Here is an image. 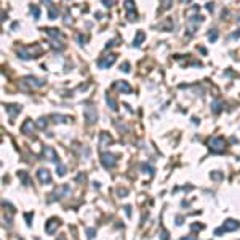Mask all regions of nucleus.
Masks as SVG:
<instances>
[{"label": "nucleus", "instance_id": "ddd939ff", "mask_svg": "<svg viewBox=\"0 0 240 240\" xmlns=\"http://www.w3.org/2000/svg\"><path fill=\"white\" fill-rule=\"evenodd\" d=\"M32 130H34V123H32V120L27 119V120L23 123V126H21V133L29 135V133H32Z\"/></svg>", "mask_w": 240, "mask_h": 240}, {"label": "nucleus", "instance_id": "f704fd0d", "mask_svg": "<svg viewBox=\"0 0 240 240\" xmlns=\"http://www.w3.org/2000/svg\"><path fill=\"white\" fill-rule=\"evenodd\" d=\"M181 240H195V237L194 235H186V237H182Z\"/></svg>", "mask_w": 240, "mask_h": 240}, {"label": "nucleus", "instance_id": "58836bf2", "mask_svg": "<svg viewBox=\"0 0 240 240\" xmlns=\"http://www.w3.org/2000/svg\"><path fill=\"white\" fill-rule=\"evenodd\" d=\"M35 240H40V238H35Z\"/></svg>", "mask_w": 240, "mask_h": 240}, {"label": "nucleus", "instance_id": "4be33fe9", "mask_svg": "<svg viewBox=\"0 0 240 240\" xmlns=\"http://www.w3.org/2000/svg\"><path fill=\"white\" fill-rule=\"evenodd\" d=\"M56 171H58L59 176H64L66 175V166L63 163H58V168H56Z\"/></svg>", "mask_w": 240, "mask_h": 240}, {"label": "nucleus", "instance_id": "aec40b11", "mask_svg": "<svg viewBox=\"0 0 240 240\" xmlns=\"http://www.w3.org/2000/svg\"><path fill=\"white\" fill-rule=\"evenodd\" d=\"M125 8H126V11H135V2H133V0H125Z\"/></svg>", "mask_w": 240, "mask_h": 240}, {"label": "nucleus", "instance_id": "2f4dec72", "mask_svg": "<svg viewBox=\"0 0 240 240\" xmlns=\"http://www.w3.org/2000/svg\"><path fill=\"white\" fill-rule=\"evenodd\" d=\"M207 10L208 11H213L215 10V3H207Z\"/></svg>", "mask_w": 240, "mask_h": 240}, {"label": "nucleus", "instance_id": "f8f14e48", "mask_svg": "<svg viewBox=\"0 0 240 240\" xmlns=\"http://www.w3.org/2000/svg\"><path fill=\"white\" fill-rule=\"evenodd\" d=\"M114 87H115L119 91H122V93H131V87H130L125 80H122V82H115V83H114Z\"/></svg>", "mask_w": 240, "mask_h": 240}, {"label": "nucleus", "instance_id": "f257e3e1", "mask_svg": "<svg viewBox=\"0 0 240 240\" xmlns=\"http://www.w3.org/2000/svg\"><path fill=\"white\" fill-rule=\"evenodd\" d=\"M238 227H240L238 221H235V219H227L219 229L215 231V235H221L222 232H232V231H237Z\"/></svg>", "mask_w": 240, "mask_h": 240}, {"label": "nucleus", "instance_id": "a878e982", "mask_svg": "<svg viewBox=\"0 0 240 240\" xmlns=\"http://www.w3.org/2000/svg\"><path fill=\"white\" fill-rule=\"evenodd\" d=\"M47 123H48V122H47V119H38V122H37V126H38L40 130H43L45 126H47Z\"/></svg>", "mask_w": 240, "mask_h": 240}, {"label": "nucleus", "instance_id": "412c9836", "mask_svg": "<svg viewBox=\"0 0 240 240\" xmlns=\"http://www.w3.org/2000/svg\"><path fill=\"white\" fill-rule=\"evenodd\" d=\"M31 11L34 13V18H35V19H38V18H40V10H38V7H37V5H32V7H31Z\"/></svg>", "mask_w": 240, "mask_h": 240}, {"label": "nucleus", "instance_id": "4468645a", "mask_svg": "<svg viewBox=\"0 0 240 240\" xmlns=\"http://www.w3.org/2000/svg\"><path fill=\"white\" fill-rule=\"evenodd\" d=\"M146 38V34L143 32V31H138L136 32V37H135V40H133V47H141V43H143V40Z\"/></svg>", "mask_w": 240, "mask_h": 240}, {"label": "nucleus", "instance_id": "7ed1b4c3", "mask_svg": "<svg viewBox=\"0 0 240 240\" xmlns=\"http://www.w3.org/2000/svg\"><path fill=\"white\" fill-rule=\"evenodd\" d=\"M101 163L104 165V168H114L115 163H117V159H115V155L114 154H110V152H104L101 155Z\"/></svg>", "mask_w": 240, "mask_h": 240}, {"label": "nucleus", "instance_id": "9b49d317", "mask_svg": "<svg viewBox=\"0 0 240 240\" xmlns=\"http://www.w3.org/2000/svg\"><path fill=\"white\" fill-rule=\"evenodd\" d=\"M70 192V187L67 186V184H64V186H61L59 187V191H56L53 195H51V199H50V202H53V200H56V199H59V195H67Z\"/></svg>", "mask_w": 240, "mask_h": 240}, {"label": "nucleus", "instance_id": "473e14b6", "mask_svg": "<svg viewBox=\"0 0 240 240\" xmlns=\"http://www.w3.org/2000/svg\"><path fill=\"white\" fill-rule=\"evenodd\" d=\"M103 2H104V7H112V0H103Z\"/></svg>", "mask_w": 240, "mask_h": 240}, {"label": "nucleus", "instance_id": "cd10ccee", "mask_svg": "<svg viewBox=\"0 0 240 240\" xmlns=\"http://www.w3.org/2000/svg\"><path fill=\"white\" fill-rule=\"evenodd\" d=\"M120 69L123 70V72H130V64H128V63H123V64L120 66Z\"/></svg>", "mask_w": 240, "mask_h": 240}, {"label": "nucleus", "instance_id": "a211bd4d", "mask_svg": "<svg viewBox=\"0 0 240 240\" xmlns=\"http://www.w3.org/2000/svg\"><path fill=\"white\" fill-rule=\"evenodd\" d=\"M221 109H222V104H221V101H219V100L213 101V104H211V110H213L215 114H219V112H221Z\"/></svg>", "mask_w": 240, "mask_h": 240}, {"label": "nucleus", "instance_id": "423d86ee", "mask_svg": "<svg viewBox=\"0 0 240 240\" xmlns=\"http://www.w3.org/2000/svg\"><path fill=\"white\" fill-rule=\"evenodd\" d=\"M23 83H26L27 87H31V88H40V87H43L45 85V82L43 80H40V79H35V77H24L23 79Z\"/></svg>", "mask_w": 240, "mask_h": 240}, {"label": "nucleus", "instance_id": "39448f33", "mask_svg": "<svg viewBox=\"0 0 240 240\" xmlns=\"http://www.w3.org/2000/svg\"><path fill=\"white\" fill-rule=\"evenodd\" d=\"M43 157H45L47 160H50V162H54L56 165L61 163V162H59V157H58V154H56L54 149L50 147V146H45V147H43Z\"/></svg>", "mask_w": 240, "mask_h": 240}, {"label": "nucleus", "instance_id": "0eeeda50", "mask_svg": "<svg viewBox=\"0 0 240 240\" xmlns=\"http://www.w3.org/2000/svg\"><path fill=\"white\" fill-rule=\"evenodd\" d=\"M115 59H117L115 54H109V56H106V58H100V59H98V66H100L101 69H107V67H110L112 64L115 63Z\"/></svg>", "mask_w": 240, "mask_h": 240}, {"label": "nucleus", "instance_id": "c85d7f7f", "mask_svg": "<svg viewBox=\"0 0 240 240\" xmlns=\"http://www.w3.org/2000/svg\"><path fill=\"white\" fill-rule=\"evenodd\" d=\"M143 170H144V173H149V175L154 173V170H152L151 166H147V165H143Z\"/></svg>", "mask_w": 240, "mask_h": 240}, {"label": "nucleus", "instance_id": "9d476101", "mask_svg": "<svg viewBox=\"0 0 240 240\" xmlns=\"http://www.w3.org/2000/svg\"><path fill=\"white\" fill-rule=\"evenodd\" d=\"M59 219H56V218H51L48 222H47V226H45V231H47V234H54V231H56V227L59 226Z\"/></svg>", "mask_w": 240, "mask_h": 240}, {"label": "nucleus", "instance_id": "dca6fc26", "mask_svg": "<svg viewBox=\"0 0 240 240\" xmlns=\"http://www.w3.org/2000/svg\"><path fill=\"white\" fill-rule=\"evenodd\" d=\"M18 178L23 181V184H24V186H29V184H31V181H29V175H27L26 171H23V170L18 171Z\"/></svg>", "mask_w": 240, "mask_h": 240}, {"label": "nucleus", "instance_id": "20e7f679", "mask_svg": "<svg viewBox=\"0 0 240 240\" xmlns=\"http://www.w3.org/2000/svg\"><path fill=\"white\" fill-rule=\"evenodd\" d=\"M83 115H85V120L91 125V123H94L96 119H98V112H96V109H94L93 106H87L85 109H83Z\"/></svg>", "mask_w": 240, "mask_h": 240}, {"label": "nucleus", "instance_id": "72a5a7b5", "mask_svg": "<svg viewBox=\"0 0 240 240\" xmlns=\"http://www.w3.org/2000/svg\"><path fill=\"white\" fill-rule=\"evenodd\" d=\"M232 38H240V29H237V32L232 34Z\"/></svg>", "mask_w": 240, "mask_h": 240}, {"label": "nucleus", "instance_id": "c756f323", "mask_svg": "<svg viewBox=\"0 0 240 240\" xmlns=\"http://www.w3.org/2000/svg\"><path fill=\"white\" fill-rule=\"evenodd\" d=\"M87 234H88V238H93L94 234H96V231L94 229H87Z\"/></svg>", "mask_w": 240, "mask_h": 240}, {"label": "nucleus", "instance_id": "c9c22d12", "mask_svg": "<svg viewBox=\"0 0 240 240\" xmlns=\"http://www.w3.org/2000/svg\"><path fill=\"white\" fill-rule=\"evenodd\" d=\"M31 218H32V216H31L29 213H27V215H26V221H27V224H31Z\"/></svg>", "mask_w": 240, "mask_h": 240}, {"label": "nucleus", "instance_id": "bb28decb", "mask_svg": "<svg viewBox=\"0 0 240 240\" xmlns=\"http://www.w3.org/2000/svg\"><path fill=\"white\" fill-rule=\"evenodd\" d=\"M162 5H163V10H170L171 8V0H162Z\"/></svg>", "mask_w": 240, "mask_h": 240}, {"label": "nucleus", "instance_id": "393cba45", "mask_svg": "<svg viewBox=\"0 0 240 240\" xmlns=\"http://www.w3.org/2000/svg\"><path fill=\"white\" fill-rule=\"evenodd\" d=\"M208 38H210V42H216V40H218V32H216V31L208 32Z\"/></svg>", "mask_w": 240, "mask_h": 240}, {"label": "nucleus", "instance_id": "7c9ffc66", "mask_svg": "<svg viewBox=\"0 0 240 240\" xmlns=\"http://www.w3.org/2000/svg\"><path fill=\"white\" fill-rule=\"evenodd\" d=\"M211 178H213V179H221L222 175L221 173H211Z\"/></svg>", "mask_w": 240, "mask_h": 240}, {"label": "nucleus", "instance_id": "5701e85b", "mask_svg": "<svg viewBox=\"0 0 240 240\" xmlns=\"http://www.w3.org/2000/svg\"><path fill=\"white\" fill-rule=\"evenodd\" d=\"M110 141H112L110 136H107L106 133H101V146H104L106 143H110Z\"/></svg>", "mask_w": 240, "mask_h": 240}, {"label": "nucleus", "instance_id": "6ab92c4d", "mask_svg": "<svg viewBox=\"0 0 240 240\" xmlns=\"http://www.w3.org/2000/svg\"><path fill=\"white\" fill-rule=\"evenodd\" d=\"M56 16H58V10H56L54 7H53V3L48 7V18L50 19H56Z\"/></svg>", "mask_w": 240, "mask_h": 240}, {"label": "nucleus", "instance_id": "e433bc0d", "mask_svg": "<svg viewBox=\"0 0 240 240\" xmlns=\"http://www.w3.org/2000/svg\"><path fill=\"white\" fill-rule=\"evenodd\" d=\"M125 211H126V215H128V216L131 215V211H130V207H125Z\"/></svg>", "mask_w": 240, "mask_h": 240}, {"label": "nucleus", "instance_id": "4c0bfd02", "mask_svg": "<svg viewBox=\"0 0 240 240\" xmlns=\"http://www.w3.org/2000/svg\"><path fill=\"white\" fill-rule=\"evenodd\" d=\"M191 0H181V3H189Z\"/></svg>", "mask_w": 240, "mask_h": 240}, {"label": "nucleus", "instance_id": "b1692460", "mask_svg": "<svg viewBox=\"0 0 240 240\" xmlns=\"http://www.w3.org/2000/svg\"><path fill=\"white\" fill-rule=\"evenodd\" d=\"M51 119H54V122H56V123H58V122H59V123H63V122H66V120H67V117H64V115H56V114H54V115H51Z\"/></svg>", "mask_w": 240, "mask_h": 240}, {"label": "nucleus", "instance_id": "6e6552de", "mask_svg": "<svg viewBox=\"0 0 240 240\" xmlns=\"http://www.w3.org/2000/svg\"><path fill=\"white\" fill-rule=\"evenodd\" d=\"M5 110L8 112L10 119H15L19 112H21V106L19 104H5Z\"/></svg>", "mask_w": 240, "mask_h": 240}, {"label": "nucleus", "instance_id": "f3484780", "mask_svg": "<svg viewBox=\"0 0 240 240\" xmlns=\"http://www.w3.org/2000/svg\"><path fill=\"white\" fill-rule=\"evenodd\" d=\"M106 103H107V106L110 107V110H117L119 107H117V103H115V100L112 96H109V94H106Z\"/></svg>", "mask_w": 240, "mask_h": 240}, {"label": "nucleus", "instance_id": "2eb2a0df", "mask_svg": "<svg viewBox=\"0 0 240 240\" xmlns=\"http://www.w3.org/2000/svg\"><path fill=\"white\" fill-rule=\"evenodd\" d=\"M43 31H45L50 37H53V38H61V37H63V34H61L58 29H50V27H47V29H43Z\"/></svg>", "mask_w": 240, "mask_h": 240}, {"label": "nucleus", "instance_id": "f03ea898", "mask_svg": "<svg viewBox=\"0 0 240 240\" xmlns=\"http://www.w3.org/2000/svg\"><path fill=\"white\" fill-rule=\"evenodd\" d=\"M208 146H210V149L213 152H222L226 149V141L221 136H215V138H211L208 141Z\"/></svg>", "mask_w": 240, "mask_h": 240}, {"label": "nucleus", "instance_id": "1a4fd4ad", "mask_svg": "<svg viewBox=\"0 0 240 240\" xmlns=\"http://www.w3.org/2000/svg\"><path fill=\"white\" fill-rule=\"evenodd\" d=\"M37 176H38V179H40V182H43V184H50L51 182V175H50V171L48 170H38L37 171Z\"/></svg>", "mask_w": 240, "mask_h": 240}]
</instances>
